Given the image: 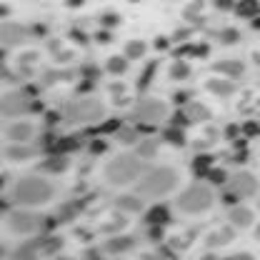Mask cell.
Masks as SVG:
<instances>
[{
	"instance_id": "cell-1",
	"label": "cell",
	"mask_w": 260,
	"mask_h": 260,
	"mask_svg": "<svg viewBox=\"0 0 260 260\" xmlns=\"http://www.w3.org/2000/svg\"><path fill=\"white\" fill-rule=\"evenodd\" d=\"M180 185V173L175 168H153L150 173H145L138 183V193L143 198L158 200L162 195H168L170 190H175Z\"/></svg>"
},
{
	"instance_id": "cell-2",
	"label": "cell",
	"mask_w": 260,
	"mask_h": 260,
	"mask_svg": "<svg viewBox=\"0 0 260 260\" xmlns=\"http://www.w3.org/2000/svg\"><path fill=\"white\" fill-rule=\"evenodd\" d=\"M53 195H55V188L40 175H25L15 185V200L25 208H40V205L50 203Z\"/></svg>"
},
{
	"instance_id": "cell-3",
	"label": "cell",
	"mask_w": 260,
	"mask_h": 260,
	"mask_svg": "<svg viewBox=\"0 0 260 260\" xmlns=\"http://www.w3.org/2000/svg\"><path fill=\"white\" fill-rule=\"evenodd\" d=\"M103 175L110 185H130L133 180H138L143 175V160H140V155L120 153L105 165Z\"/></svg>"
},
{
	"instance_id": "cell-4",
	"label": "cell",
	"mask_w": 260,
	"mask_h": 260,
	"mask_svg": "<svg viewBox=\"0 0 260 260\" xmlns=\"http://www.w3.org/2000/svg\"><path fill=\"white\" fill-rule=\"evenodd\" d=\"M178 210L185 215H200L213 205V190L205 183H193L190 188H185L178 195Z\"/></svg>"
},
{
	"instance_id": "cell-5",
	"label": "cell",
	"mask_w": 260,
	"mask_h": 260,
	"mask_svg": "<svg viewBox=\"0 0 260 260\" xmlns=\"http://www.w3.org/2000/svg\"><path fill=\"white\" fill-rule=\"evenodd\" d=\"M100 115H103V105H100V100H95V98L75 100L68 108V120L70 123H90V120H98Z\"/></svg>"
},
{
	"instance_id": "cell-6",
	"label": "cell",
	"mask_w": 260,
	"mask_h": 260,
	"mask_svg": "<svg viewBox=\"0 0 260 260\" xmlns=\"http://www.w3.org/2000/svg\"><path fill=\"white\" fill-rule=\"evenodd\" d=\"M138 120L143 123H160L162 118L168 115V103L160 98H145L135 105V113H133Z\"/></svg>"
},
{
	"instance_id": "cell-7",
	"label": "cell",
	"mask_w": 260,
	"mask_h": 260,
	"mask_svg": "<svg viewBox=\"0 0 260 260\" xmlns=\"http://www.w3.org/2000/svg\"><path fill=\"white\" fill-rule=\"evenodd\" d=\"M258 190H260L258 178L250 175V173H235L228 180V193L235 195V198H250V195H255Z\"/></svg>"
},
{
	"instance_id": "cell-8",
	"label": "cell",
	"mask_w": 260,
	"mask_h": 260,
	"mask_svg": "<svg viewBox=\"0 0 260 260\" xmlns=\"http://www.w3.org/2000/svg\"><path fill=\"white\" fill-rule=\"evenodd\" d=\"M38 225H40V218L35 213H30V210H13L8 215V228L13 233H18V235L32 233V230H38Z\"/></svg>"
},
{
	"instance_id": "cell-9",
	"label": "cell",
	"mask_w": 260,
	"mask_h": 260,
	"mask_svg": "<svg viewBox=\"0 0 260 260\" xmlns=\"http://www.w3.org/2000/svg\"><path fill=\"white\" fill-rule=\"evenodd\" d=\"M233 223L230 225H225V228H215V230H210V235L205 238V245L208 248H225V245H230L233 243V238H235V230H233Z\"/></svg>"
},
{
	"instance_id": "cell-10",
	"label": "cell",
	"mask_w": 260,
	"mask_h": 260,
	"mask_svg": "<svg viewBox=\"0 0 260 260\" xmlns=\"http://www.w3.org/2000/svg\"><path fill=\"white\" fill-rule=\"evenodd\" d=\"M143 195L138 193V195H130V193H125V195H120L118 200H115V208L120 210V213H140L143 210V200H140Z\"/></svg>"
},
{
	"instance_id": "cell-11",
	"label": "cell",
	"mask_w": 260,
	"mask_h": 260,
	"mask_svg": "<svg viewBox=\"0 0 260 260\" xmlns=\"http://www.w3.org/2000/svg\"><path fill=\"white\" fill-rule=\"evenodd\" d=\"M228 218H230V223L235 228H250L255 223V213L250 208H233Z\"/></svg>"
},
{
	"instance_id": "cell-12",
	"label": "cell",
	"mask_w": 260,
	"mask_h": 260,
	"mask_svg": "<svg viewBox=\"0 0 260 260\" xmlns=\"http://www.w3.org/2000/svg\"><path fill=\"white\" fill-rule=\"evenodd\" d=\"M135 248V240L130 238V235H118V238H110L108 243H105V250L108 253H113V255H120V253H128Z\"/></svg>"
},
{
	"instance_id": "cell-13",
	"label": "cell",
	"mask_w": 260,
	"mask_h": 260,
	"mask_svg": "<svg viewBox=\"0 0 260 260\" xmlns=\"http://www.w3.org/2000/svg\"><path fill=\"white\" fill-rule=\"evenodd\" d=\"M32 133H35V128L30 123H13L8 128V138H10V143H25L32 138Z\"/></svg>"
},
{
	"instance_id": "cell-14",
	"label": "cell",
	"mask_w": 260,
	"mask_h": 260,
	"mask_svg": "<svg viewBox=\"0 0 260 260\" xmlns=\"http://www.w3.org/2000/svg\"><path fill=\"white\" fill-rule=\"evenodd\" d=\"M220 75H225V78H240L243 75V63H238V60H220V63L213 65Z\"/></svg>"
},
{
	"instance_id": "cell-15",
	"label": "cell",
	"mask_w": 260,
	"mask_h": 260,
	"mask_svg": "<svg viewBox=\"0 0 260 260\" xmlns=\"http://www.w3.org/2000/svg\"><path fill=\"white\" fill-rule=\"evenodd\" d=\"M205 88L220 98H225L233 93V83H230V80H223V78H210V80L205 83Z\"/></svg>"
},
{
	"instance_id": "cell-16",
	"label": "cell",
	"mask_w": 260,
	"mask_h": 260,
	"mask_svg": "<svg viewBox=\"0 0 260 260\" xmlns=\"http://www.w3.org/2000/svg\"><path fill=\"white\" fill-rule=\"evenodd\" d=\"M30 155H32V150H28L23 143H13V145L5 148V158H8V160L20 162V160H28Z\"/></svg>"
},
{
	"instance_id": "cell-17",
	"label": "cell",
	"mask_w": 260,
	"mask_h": 260,
	"mask_svg": "<svg viewBox=\"0 0 260 260\" xmlns=\"http://www.w3.org/2000/svg\"><path fill=\"white\" fill-rule=\"evenodd\" d=\"M68 165H70V160H68L65 155H53V158H48V160H45L43 170H48V173H65V170H68Z\"/></svg>"
},
{
	"instance_id": "cell-18",
	"label": "cell",
	"mask_w": 260,
	"mask_h": 260,
	"mask_svg": "<svg viewBox=\"0 0 260 260\" xmlns=\"http://www.w3.org/2000/svg\"><path fill=\"white\" fill-rule=\"evenodd\" d=\"M168 75H170L173 80H185V78L190 75V65H188V63H183V60H175V63L170 65Z\"/></svg>"
},
{
	"instance_id": "cell-19",
	"label": "cell",
	"mask_w": 260,
	"mask_h": 260,
	"mask_svg": "<svg viewBox=\"0 0 260 260\" xmlns=\"http://www.w3.org/2000/svg\"><path fill=\"white\" fill-rule=\"evenodd\" d=\"M100 228H103L105 233H110V230H115V228H125V218H123V215H120V210L115 208V210H113V215H110V218H108Z\"/></svg>"
},
{
	"instance_id": "cell-20",
	"label": "cell",
	"mask_w": 260,
	"mask_h": 260,
	"mask_svg": "<svg viewBox=\"0 0 260 260\" xmlns=\"http://www.w3.org/2000/svg\"><path fill=\"white\" fill-rule=\"evenodd\" d=\"M143 53H145V43H140V40H133V43L125 45V58H130V60L140 58Z\"/></svg>"
},
{
	"instance_id": "cell-21",
	"label": "cell",
	"mask_w": 260,
	"mask_h": 260,
	"mask_svg": "<svg viewBox=\"0 0 260 260\" xmlns=\"http://www.w3.org/2000/svg\"><path fill=\"white\" fill-rule=\"evenodd\" d=\"M23 108H25V100L18 95H10L5 98V113H23Z\"/></svg>"
},
{
	"instance_id": "cell-22",
	"label": "cell",
	"mask_w": 260,
	"mask_h": 260,
	"mask_svg": "<svg viewBox=\"0 0 260 260\" xmlns=\"http://www.w3.org/2000/svg\"><path fill=\"white\" fill-rule=\"evenodd\" d=\"M155 153H158V140H145V143H140V150H138L140 158H153Z\"/></svg>"
},
{
	"instance_id": "cell-23",
	"label": "cell",
	"mask_w": 260,
	"mask_h": 260,
	"mask_svg": "<svg viewBox=\"0 0 260 260\" xmlns=\"http://www.w3.org/2000/svg\"><path fill=\"white\" fill-rule=\"evenodd\" d=\"M108 70H110L113 75L125 73V58H108Z\"/></svg>"
},
{
	"instance_id": "cell-24",
	"label": "cell",
	"mask_w": 260,
	"mask_h": 260,
	"mask_svg": "<svg viewBox=\"0 0 260 260\" xmlns=\"http://www.w3.org/2000/svg\"><path fill=\"white\" fill-rule=\"evenodd\" d=\"M205 108L203 105H190L188 108V118H193V120H203V118H208V113H203Z\"/></svg>"
},
{
	"instance_id": "cell-25",
	"label": "cell",
	"mask_w": 260,
	"mask_h": 260,
	"mask_svg": "<svg viewBox=\"0 0 260 260\" xmlns=\"http://www.w3.org/2000/svg\"><path fill=\"white\" fill-rule=\"evenodd\" d=\"M118 140H123V143H135V130H130V133H118Z\"/></svg>"
},
{
	"instance_id": "cell-26",
	"label": "cell",
	"mask_w": 260,
	"mask_h": 260,
	"mask_svg": "<svg viewBox=\"0 0 260 260\" xmlns=\"http://www.w3.org/2000/svg\"><path fill=\"white\" fill-rule=\"evenodd\" d=\"M200 8H203V3H193V5H188V8H185V15H188V18H190V15H198V10H200Z\"/></svg>"
},
{
	"instance_id": "cell-27",
	"label": "cell",
	"mask_w": 260,
	"mask_h": 260,
	"mask_svg": "<svg viewBox=\"0 0 260 260\" xmlns=\"http://www.w3.org/2000/svg\"><path fill=\"white\" fill-rule=\"evenodd\" d=\"M258 238H260V230H258Z\"/></svg>"
}]
</instances>
